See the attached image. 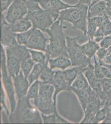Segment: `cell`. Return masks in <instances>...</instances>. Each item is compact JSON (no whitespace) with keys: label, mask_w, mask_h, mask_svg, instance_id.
Masks as SVG:
<instances>
[{"label":"cell","mask_w":111,"mask_h":124,"mask_svg":"<svg viewBox=\"0 0 111 124\" xmlns=\"http://www.w3.org/2000/svg\"><path fill=\"white\" fill-rule=\"evenodd\" d=\"M62 25V22L57 20L50 28L46 29L44 31L50 36V43L46 46V51L47 59L59 56L69 58L67 51L66 35L63 31V29L67 28L68 27L63 26Z\"/></svg>","instance_id":"cell-1"},{"label":"cell","mask_w":111,"mask_h":124,"mask_svg":"<svg viewBox=\"0 0 111 124\" xmlns=\"http://www.w3.org/2000/svg\"><path fill=\"white\" fill-rule=\"evenodd\" d=\"M88 9L89 6L87 5L77 3L73 7L60 11L57 20L62 23L66 21L71 23L73 24L71 29L80 30L85 35H87Z\"/></svg>","instance_id":"cell-2"},{"label":"cell","mask_w":111,"mask_h":124,"mask_svg":"<svg viewBox=\"0 0 111 124\" xmlns=\"http://www.w3.org/2000/svg\"><path fill=\"white\" fill-rule=\"evenodd\" d=\"M37 109L30 104L26 96L19 99L16 110L10 115V123L42 124V117Z\"/></svg>","instance_id":"cell-3"},{"label":"cell","mask_w":111,"mask_h":124,"mask_svg":"<svg viewBox=\"0 0 111 124\" xmlns=\"http://www.w3.org/2000/svg\"><path fill=\"white\" fill-rule=\"evenodd\" d=\"M26 4L28 10L26 17L31 21L33 28L44 32L50 27L54 22L48 12L41 7L36 0H26Z\"/></svg>","instance_id":"cell-4"},{"label":"cell","mask_w":111,"mask_h":124,"mask_svg":"<svg viewBox=\"0 0 111 124\" xmlns=\"http://www.w3.org/2000/svg\"><path fill=\"white\" fill-rule=\"evenodd\" d=\"M83 36L71 38L66 35L67 51L72 66L85 68L91 63V59L85 55L77 41Z\"/></svg>","instance_id":"cell-5"},{"label":"cell","mask_w":111,"mask_h":124,"mask_svg":"<svg viewBox=\"0 0 111 124\" xmlns=\"http://www.w3.org/2000/svg\"><path fill=\"white\" fill-rule=\"evenodd\" d=\"M4 46L1 44V59L0 65L1 69V75L3 83L5 89L8 96L11 106V113H13L16 110V107L15 90L13 82L12 81L11 77L8 72V68L6 63V53Z\"/></svg>","instance_id":"cell-6"},{"label":"cell","mask_w":111,"mask_h":124,"mask_svg":"<svg viewBox=\"0 0 111 124\" xmlns=\"http://www.w3.org/2000/svg\"><path fill=\"white\" fill-rule=\"evenodd\" d=\"M105 103L102 101L98 94L92 89L87 103L85 117L80 123H92L96 113L104 107Z\"/></svg>","instance_id":"cell-7"},{"label":"cell","mask_w":111,"mask_h":124,"mask_svg":"<svg viewBox=\"0 0 111 124\" xmlns=\"http://www.w3.org/2000/svg\"><path fill=\"white\" fill-rule=\"evenodd\" d=\"M36 1L42 8L49 13L54 22L58 20L60 11L73 7L74 6L63 3L60 0H36Z\"/></svg>","instance_id":"cell-8"},{"label":"cell","mask_w":111,"mask_h":124,"mask_svg":"<svg viewBox=\"0 0 111 124\" xmlns=\"http://www.w3.org/2000/svg\"><path fill=\"white\" fill-rule=\"evenodd\" d=\"M27 12L26 0H14L8 10L6 20L9 23H13L23 18Z\"/></svg>","instance_id":"cell-9"},{"label":"cell","mask_w":111,"mask_h":124,"mask_svg":"<svg viewBox=\"0 0 111 124\" xmlns=\"http://www.w3.org/2000/svg\"><path fill=\"white\" fill-rule=\"evenodd\" d=\"M0 29L1 44L5 48L18 44L16 39V33L13 32L10 29L9 23L3 13H1L0 15Z\"/></svg>","instance_id":"cell-10"},{"label":"cell","mask_w":111,"mask_h":124,"mask_svg":"<svg viewBox=\"0 0 111 124\" xmlns=\"http://www.w3.org/2000/svg\"><path fill=\"white\" fill-rule=\"evenodd\" d=\"M49 40V39L46 38L40 30L34 28L33 34L25 46L31 49L38 50L46 52V43Z\"/></svg>","instance_id":"cell-11"},{"label":"cell","mask_w":111,"mask_h":124,"mask_svg":"<svg viewBox=\"0 0 111 124\" xmlns=\"http://www.w3.org/2000/svg\"><path fill=\"white\" fill-rule=\"evenodd\" d=\"M49 84L53 85L55 88L53 99L55 104H56V96L59 92L63 90L70 91L69 87L70 86L64 78L63 71L58 70L55 72V74Z\"/></svg>","instance_id":"cell-12"},{"label":"cell","mask_w":111,"mask_h":124,"mask_svg":"<svg viewBox=\"0 0 111 124\" xmlns=\"http://www.w3.org/2000/svg\"><path fill=\"white\" fill-rule=\"evenodd\" d=\"M14 79V85L16 93L18 99L26 97L30 84L27 78L24 76L22 70Z\"/></svg>","instance_id":"cell-13"},{"label":"cell","mask_w":111,"mask_h":124,"mask_svg":"<svg viewBox=\"0 0 111 124\" xmlns=\"http://www.w3.org/2000/svg\"><path fill=\"white\" fill-rule=\"evenodd\" d=\"M34 102L35 107L42 113L46 115H49L53 113H58L56 110V104L54 103L53 100H48L38 96V97L34 99Z\"/></svg>","instance_id":"cell-14"},{"label":"cell","mask_w":111,"mask_h":124,"mask_svg":"<svg viewBox=\"0 0 111 124\" xmlns=\"http://www.w3.org/2000/svg\"><path fill=\"white\" fill-rule=\"evenodd\" d=\"M5 48L6 53L17 57L21 62L30 59L32 57L31 54L26 46L17 44Z\"/></svg>","instance_id":"cell-15"},{"label":"cell","mask_w":111,"mask_h":124,"mask_svg":"<svg viewBox=\"0 0 111 124\" xmlns=\"http://www.w3.org/2000/svg\"><path fill=\"white\" fill-rule=\"evenodd\" d=\"M94 66L90 63L86 67L83 73L87 79L90 87L99 96L101 93L100 79H98L94 75Z\"/></svg>","instance_id":"cell-16"},{"label":"cell","mask_w":111,"mask_h":124,"mask_svg":"<svg viewBox=\"0 0 111 124\" xmlns=\"http://www.w3.org/2000/svg\"><path fill=\"white\" fill-rule=\"evenodd\" d=\"M107 2L101 0L89 7L87 19L96 17H107L106 15Z\"/></svg>","instance_id":"cell-17"},{"label":"cell","mask_w":111,"mask_h":124,"mask_svg":"<svg viewBox=\"0 0 111 124\" xmlns=\"http://www.w3.org/2000/svg\"><path fill=\"white\" fill-rule=\"evenodd\" d=\"M7 54V66L9 75L13 78L18 75L20 71L21 62L16 56L10 54Z\"/></svg>","instance_id":"cell-18"},{"label":"cell","mask_w":111,"mask_h":124,"mask_svg":"<svg viewBox=\"0 0 111 124\" xmlns=\"http://www.w3.org/2000/svg\"><path fill=\"white\" fill-rule=\"evenodd\" d=\"M9 26L10 29L13 32L21 33L30 30L33 26V24L31 21L26 17L13 23H9Z\"/></svg>","instance_id":"cell-19"},{"label":"cell","mask_w":111,"mask_h":124,"mask_svg":"<svg viewBox=\"0 0 111 124\" xmlns=\"http://www.w3.org/2000/svg\"><path fill=\"white\" fill-rule=\"evenodd\" d=\"M92 89H93L90 86L87 89H78L72 87L71 86L69 87L70 92L72 91L77 95L84 112L85 111L86 109L87 108V103L88 102L90 93Z\"/></svg>","instance_id":"cell-20"},{"label":"cell","mask_w":111,"mask_h":124,"mask_svg":"<svg viewBox=\"0 0 111 124\" xmlns=\"http://www.w3.org/2000/svg\"><path fill=\"white\" fill-rule=\"evenodd\" d=\"M104 20V17H94L87 19V35L88 38L93 40L96 30L101 25Z\"/></svg>","instance_id":"cell-21"},{"label":"cell","mask_w":111,"mask_h":124,"mask_svg":"<svg viewBox=\"0 0 111 124\" xmlns=\"http://www.w3.org/2000/svg\"><path fill=\"white\" fill-rule=\"evenodd\" d=\"M55 88L53 85L43 81H39V96L48 100H52Z\"/></svg>","instance_id":"cell-22"},{"label":"cell","mask_w":111,"mask_h":124,"mask_svg":"<svg viewBox=\"0 0 111 124\" xmlns=\"http://www.w3.org/2000/svg\"><path fill=\"white\" fill-rule=\"evenodd\" d=\"M101 93L99 95L102 101L105 103L111 95V79L103 78L100 79Z\"/></svg>","instance_id":"cell-23"},{"label":"cell","mask_w":111,"mask_h":124,"mask_svg":"<svg viewBox=\"0 0 111 124\" xmlns=\"http://www.w3.org/2000/svg\"><path fill=\"white\" fill-rule=\"evenodd\" d=\"M47 60L50 64V68L52 70L57 68L64 70L72 65L70 60L65 57L59 56L55 59L49 58Z\"/></svg>","instance_id":"cell-24"},{"label":"cell","mask_w":111,"mask_h":124,"mask_svg":"<svg viewBox=\"0 0 111 124\" xmlns=\"http://www.w3.org/2000/svg\"><path fill=\"white\" fill-rule=\"evenodd\" d=\"M88 38V42L80 46L85 55L88 58L91 59L95 55L96 53L100 48V46L97 43L91 39L90 38Z\"/></svg>","instance_id":"cell-25"},{"label":"cell","mask_w":111,"mask_h":124,"mask_svg":"<svg viewBox=\"0 0 111 124\" xmlns=\"http://www.w3.org/2000/svg\"><path fill=\"white\" fill-rule=\"evenodd\" d=\"M86 68V67H85ZM82 67H75L70 69L66 70L63 71L64 78L67 81L69 86H71L75 79L77 76L80 71L84 72L85 68Z\"/></svg>","instance_id":"cell-26"},{"label":"cell","mask_w":111,"mask_h":124,"mask_svg":"<svg viewBox=\"0 0 111 124\" xmlns=\"http://www.w3.org/2000/svg\"><path fill=\"white\" fill-rule=\"evenodd\" d=\"M87 79L85 77L83 72L81 70L75 79L71 86L78 89H87L90 86Z\"/></svg>","instance_id":"cell-27"},{"label":"cell","mask_w":111,"mask_h":124,"mask_svg":"<svg viewBox=\"0 0 111 124\" xmlns=\"http://www.w3.org/2000/svg\"><path fill=\"white\" fill-rule=\"evenodd\" d=\"M41 116L43 120V123L44 124H56V123H61V124H70V123L62 118V117L58 115V113H53L49 115V116H46V115L43 113L41 114Z\"/></svg>","instance_id":"cell-28"},{"label":"cell","mask_w":111,"mask_h":124,"mask_svg":"<svg viewBox=\"0 0 111 124\" xmlns=\"http://www.w3.org/2000/svg\"><path fill=\"white\" fill-rule=\"evenodd\" d=\"M46 65H48V64H46L45 65H43L38 63L35 64L31 73L30 74L28 77V81L30 84V85H31L34 81L38 79V78L40 76L42 72Z\"/></svg>","instance_id":"cell-29"},{"label":"cell","mask_w":111,"mask_h":124,"mask_svg":"<svg viewBox=\"0 0 111 124\" xmlns=\"http://www.w3.org/2000/svg\"><path fill=\"white\" fill-rule=\"evenodd\" d=\"M109 100H107L103 107L100 109L96 113L92 123H98L106 118L107 115L110 111Z\"/></svg>","instance_id":"cell-30"},{"label":"cell","mask_w":111,"mask_h":124,"mask_svg":"<svg viewBox=\"0 0 111 124\" xmlns=\"http://www.w3.org/2000/svg\"><path fill=\"white\" fill-rule=\"evenodd\" d=\"M28 51L31 54V57L33 60L38 63L41 64L43 65L48 64V60L46 59V54L39 51L33 50L31 49H28Z\"/></svg>","instance_id":"cell-31"},{"label":"cell","mask_w":111,"mask_h":124,"mask_svg":"<svg viewBox=\"0 0 111 124\" xmlns=\"http://www.w3.org/2000/svg\"><path fill=\"white\" fill-rule=\"evenodd\" d=\"M33 31L34 28L33 27L25 32L16 33V39L19 44L26 45L30 37L33 34Z\"/></svg>","instance_id":"cell-32"},{"label":"cell","mask_w":111,"mask_h":124,"mask_svg":"<svg viewBox=\"0 0 111 124\" xmlns=\"http://www.w3.org/2000/svg\"><path fill=\"white\" fill-rule=\"evenodd\" d=\"M55 72L56 71L53 70L51 68H49L48 65H46L39 77L40 79L43 82L49 84L52 80Z\"/></svg>","instance_id":"cell-33"},{"label":"cell","mask_w":111,"mask_h":124,"mask_svg":"<svg viewBox=\"0 0 111 124\" xmlns=\"http://www.w3.org/2000/svg\"><path fill=\"white\" fill-rule=\"evenodd\" d=\"M35 65V62L31 58L21 62V70L26 78H28L33 67Z\"/></svg>","instance_id":"cell-34"},{"label":"cell","mask_w":111,"mask_h":124,"mask_svg":"<svg viewBox=\"0 0 111 124\" xmlns=\"http://www.w3.org/2000/svg\"><path fill=\"white\" fill-rule=\"evenodd\" d=\"M39 92V81L37 79L31 85L26 96L27 99H35L38 97Z\"/></svg>","instance_id":"cell-35"},{"label":"cell","mask_w":111,"mask_h":124,"mask_svg":"<svg viewBox=\"0 0 111 124\" xmlns=\"http://www.w3.org/2000/svg\"><path fill=\"white\" fill-rule=\"evenodd\" d=\"M100 27L102 30L104 37L111 34V22L108 17H104V20Z\"/></svg>","instance_id":"cell-36"},{"label":"cell","mask_w":111,"mask_h":124,"mask_svg":"<svg viewBox=\"0 0 111 124\" xmlns=\"http://www.w3.org/2000/svg\"><path fill=\"white\" fill-rule=\"evenodd\" d=\"M93 58H94V75L98 79H100L104 78V77L103 76L102 72L101 65H100V64L99 63L95 55H94Z\"/></svg>","instance_id":"cell-37"},{"label":"cell","mask_w":111,"mask_h":124,"mask_svg":"<svg viewBox=\"0 0 111 124\" xmlns=\"http://www.w3.org/2000/svg\"><path fill=\"white\" fill-rule=\"evenodd\" d=\"M0 103L3 106V108L5 109L6 113L7 115L9 116L10 115V112L9 109L7 108V105L6 102V98H5V93L4 91L2 83H1V90H0Z\"/></svg>","instance_id":"cell-38"},{"label":"cell","mask_w":111,"mask_h":124,"mask_svg":"<svg viewBox=\"0 0 111 124\" xmlns=\"http://www.w3.org/2000/svg\"><path fill=\"white\" fill-rule=\"evenodd\" d=\"M111 46V34L105 36L102 40L100 42V46L101 48H108Z\"/></svg>","instance_id":"cell-39"},{"label":"cell","mask_w":111,"mask_h":124,"mask_svg":"<svg viewBox=\"0 0 111 124\" xmlns=\"http://www.w3.org/2000/svg\"><path fill=\"white\" fill-rule=\"evenodd\" d=\"M95 55L97 60L102 61L107 55V49L100 47L96 53Z\"/></svg>","instance_id":"cell-40"},{"label":"cell","mask_w":111,"mask_h":124,"mask_svg":"<svg viewBox=\"0 0 111 124\" xmlns=\"http://www.w3.org/2000/svg\"><path fill=\"white\" fill-rule=\"evenodd\" d=\"M104 37V34L100 27H99L94 34L93 40L96 42H100Z\"/></svg>","instance_id":"cell-41"},{"label":"cell","mask_w":111,"mask_h":124,"mask_svg":"<svg viewBox=\"0 0 111 124\" xmlns=\"http://www.w3.org/2000/svg\"><path fill=\"white\" fill-rule=\"evenodd\" d=\"M14 0H0V12L3 13L7 10L14 1Z\"/></svg>","instance_id":"cell-42"},{"label":"cell","mask_w":111,"mask_h":124,"mask_svg":"<svg viewBox=\"0 0 111 124\" xmlns=\"http://www.w3.org/2000/svg\"><path fill=\"white\" fill-rule=\"evenodd\" d=\"M101 69L104 78L111 79V72L110 70L103 66H101Z\"/></svg>","instance_id":"cell-43"},{"label":"cell","mask_w":111,"mask_h":124,"mask_svg":"<svg viewBox=\"0 0 111 124\" xmlns=\"http://www.w3.org/2000/svg\"><path fill=\"white\" fill-rule=\"evenodd\" d=\"M106 15L109 18L111 17V1L107 2Z\"/></svg>","instance_id":"cell-44"},{"label":"cell","mask_w":111,"mask_h":124,"mask_svg":"<svg viewBox=\"0 0 111 124\" xmlns=\"http://www.w3.org/2000/svg\"><path fill=\"white\" fill-rule=\"evenodd\" d=\"M97 61H98V62L100 64V65L103 66L105 67L106 68H107L111 72V65L105 63L104 62H103V61H102V60H97Z\"/></svg>","instance_id":"cell-45"},{"label":"cell","mask_w":111,"mask_h":124,"mask_svg":"<svg viewBox=\"0 0 111 124\" xmlns=\"http://www.w3.org/2000/svg\"><path fill=\"white\" fill-rule=\"evenodd\" d=\"M93 0H79L78 3L82 4L87 5V6H90L93 2Z\"/></svg>","instance_id":"cell-46"},{"label":"cell","mask_w":111,"mask_h":124,"mask_svg":"<svg viewBox=\"0 0 111 124\" xmlns=\"http://www.w3.org/2000/svg\"><path fill=\"white\" fill-rule=\"evenodd\" d=\"M102 61L105 63L111 65V55H107Z\"/></svg>","instance_id":"cell-47"},{"label":"cell","mask_w":111,"mask_h":124,"mask_svg":"<svg viewBox=\"0 0 111 124\" xmlns=\"http://www.w3.org/2000/svg\"><path fill=\"white\" fill-rule=\"evenodd\" d=\"M100 0H93V2H92L90 6H89V7H91V6L94 4H95L96 3H97Z\"/></svg>","instance_id":"cell-48"},{"label":"cell","mask_w":111,"mask_h":124,"mask_svg":"<svg viewBox=\"0 0 111 124\" xmlns=\"http://www.w3.org/2000/svg\"><path fill=\"white\" fill-rule=\"evenodd\" d=\"M107 55H111V46L108 48H107Z\"/></svg>","instance_id":"cell-49"},{"label":"cell","mask_w":111,"mask_h":124,"mask_svg":"<svg viewBox=\"0 0 111 124\" xmlns=\"http://www.w3.org/2000/svg\"><path fill=\"white\" fill-rule=\"evenodd\" d=\"M109 104H110V106H111V95L109 99Z\"/></svg>","instance_id":"cell-50"},{"label":"cell","mask_w":111,"mask_h":124,"mask_svg":"<svg viewBox=\"0 0 111 124\" xmlns=\"http://www.w3.org/2000/svg\"><path fill=\"white\" fill-rule=\"evenodd\" d=\"M104 0L105 1L107 2H108L111 1V0Z\"/></svg>","instance_id":"cell-51"},{"label":"cell","mask_w":111,"mask_h":124,"mask_svg":"<svg viewBox=\"0 0 111 124\" xmlns=\"http://www.w3.org/2000/svg\"><path fill=\"white\" fill-rule=\"evenodd\" d=\"M110 20H111V18H110Z\"/></svg>","instance_id":"cell-52"},{"label":"cell","mask_w":111,"mask_h":124,"mask_svg":"<svg viewBox=\"0 0 111 124\" xmlns=\"http://www.w3.org/2000/svg\"></svg>","instance_id":"cell-53"}]
</instances>
